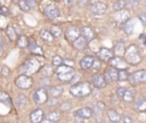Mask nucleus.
I'll return each instance as SVG.
<instances>
[{
	"label": "nucleus",
	"mask_w": 146,
	"mask_h": 123,
	"mask_svg": "<svg viewBox=\"0 0 146 123\" xmlns=\"http://www.w3.org/2000/svg\"><path fill=\"white\" fill-rule=\"evenodd\" d=\"M70 93L73 97L82 98L86 96H89L91 93V88L88 82H79L78 84H74L70 89Z\"/></svg>",
	"instance_id": "nucleus-1"
},
{
	"label": "nucleus",
	"mask_w": 146,
	"mask_h": 123,
	"mask_svg": "<svg viewBox=\"0 0 146 123\" xmlns=\"http://www.w3.org/2000/svg\"><path fill=\"white\" fill-rule=\"evenodd\" d=\"M124 57H125L124 60L127 62V64L129 63L131 65H138L141 62V55L139 54V50L135 44H131L125 49Z\"/></svg>",
	"instance_id": "nucleus-2"
},
{
	"label": "nucleus",
	"mask_w": 146,
	"mask_h": 123,
	"mask_svg": "<svg viewBox=\"0 0 146 123\" xmlns=\"http://www.w3.org/2000/svg\"><path fill=\"white\" fill-rule=\"evenodd\" d=\"M40 66H41V65H40V62H39L38 59H34V58H32V59H27V60L24 63V65L22 66L23 75L30 76V75L36 73V72L39 71Z\"/></svg>",
	"instance_id": "nucleus-3"
},
{
	"label": "nucleus",
	"mask_w": 146,
	"mask_h": 123,
	"mask_svg": "<svg viewBox=\"0 0 146 123\" xmlns=\"http://www.w3.org/2000/svg\"><path fill=\"white\" fill-rule=\"evenodd\" d=\"M107 11V5L104 2H95L90 7V15L95 18H99Z\"/></svg>",
	"instance_id": "nucleus-4"
},
{
	"label": "nucleus",
	"mask_w": 146,
	"mask_h": 123,
	"mask_svg": "<svg viewBox=\"0 0 146 123\" xmlns=\"http://www.w3.org/2000/svg\"><path fill=\"white\" fill-rule=\"evenodd\" d=\"M128 80L131 84H139L146 82V69H139L129 74Z\"/></svg>",
	"instance_id": "nucleus-5"
},
{
	"label": "nucleus",
	"mask_w": 146,
	"mask_h": 123,
	"mask_svg": "<svg viewBox=\"0 0 146 123\" xmlns=\"http://www.w3.org/2000/svg\"><path fill=\"white\" fill-rule=\"evenodd\" d=\"M33 100L35 104L38 105H41V104H44L48 101V92L44 88H40L38 90H35L33 92Z\"/></svg>",
	"instance_id": "nucleus-6"
},
{
	"label": "nucleus",
	"mask_w": 146,
	"mask_h": 123,
	"mask_svg": "<svg viewBox=\"0 0 146 123\" xmlns=\"http://www.w3.org/2000/svg\"><path fill=\"white\" fill-rule=\"evenodd\" d=\"M15 84L18 87V88H21V89H29V88H31L32 87V84H33V81H32V79L30 77V76H26V75H19L16 80H15Z\"/></svg>",
	"instance_id": "nucleus-7"
},
{
	"label": "nucleus",
	"mask_w": 146,
	"mask_h": 123,
	"mask_svg": "<svg viewBox=\"0 0 146 123\" xmlns=\"http://www.w3.org/2000/svg\"><path fill=\"white\" fill-rule=\"evenodd\" d=\"M108 62H110L111 67H113V68H115V69H117V71L125 69V68H127V66H128L127 62H125L122 57H117V56H115V57L111 58Z\"/></svg>",
	"instance_id": "nucleus-8"
},
{
	"label": "nucleus",
	"mask_w": 146,
	"mask_h": 123,
	"mask_svg": "<svg viewBox=\"0 0 146 123\" xmlns=\"http://www.w3.org/2000/svg\"><path fill=\"white\" fill-rule=\"evenodd\" d=\"M65 36H66V39L68 40V41H71V42H73V41H75L79 36H80V28H78L76 26H68L67 28H66V31H65Z\"/></svg>",
	"instance_id": "nucleus-9"
},
{
	"label": "nucleus",
	"mask_w": 146,
	"mask_h": 123,
	"mask_svg": "<svg viewBox=\"0 0 146 123\" xmlns=\"http://www.w3.org/2000/svg\"><path fill=\"white\" fill-rule=\"evenodd\" d=\"M80 35H81L87 42H91V41L95 39L96 33H95V31H94L91 27H89V26H83V27L80 30Z\"/></svg>",
	"instance_id": "nucleus-10"
},
{
	"label": "nucleus",
	"mask_w": 146,
	"mask_h": 123,
	"mask_svg": "<svg viewBox=\"0 0 146 123\" xmlns=\"http://www.w3.org/2000/svg\"><path fill=\"white\" fill-rule=\"evenodd\" d=\"M129 17H130V14L127 9H122L113 14V19L117 23H125L127 20H129Z\"/></svg>",
	"instance_id": "nucleus-11"
},
{
	"label": "nucleus",
	"mask_w": 146,
	"mask_h": 123,
	"mask_svg": "<svg viewBox=\"0 0 146 123\" xmlns=\"http://www.w3.org/2000/svg\"><path fill=\"white\" fill-rule=\"evenodd\" d=\"M103 76H104L106 83L107 82H115V81H117V69H115L113 67H108L105 71Z\"/></svg>",
	"instance_id": "nucleus-12"
},
{
	"label": "nucleus",
	"mask_w": 146,
	"mask_h": 123,
	"mask_svg": "<svg viewBox=\"0 0 146 123\" xmlns=\"http://www.w3.org/2000/svg\"><path fill=\"white\" fill-rule=\"evenodd\" d=\"M44 15L50 19H55L59 16V9L55 5H49L44 8Z\"/></svg>",
	"instance_id": "nucleus-13"
},
{
	"label": "nucleus",
	"mask_w": 146,
	"mask_h": 123,
	"mask_svg": "<svg viewBox=\"0 0 146 123\" xmlns=\"http://www.w3.org/2000/svg\"><path fill=\"white\" fill-rule=\"evenodd\" d=\"M74 115L76 117H80V118H83V120H88L92 116V109H90L89 107H82V108H79L75 110Z\"/></svg>",
	"instance_id": "nucleus-14"
},
{
	"label": "nucleus",
	"mask_w": 146,
	"mask_h": 123,
	"mask_svg": "<svg viewBox=\"0 0 146 123\" xmlns=\"http://www.w3.org/2000/svg\"><path fill=\"white\" fill-rule=\"evenodd\" d=\"M97 56H98V58H99L100 60H103V62H108L111 58L114 57V54H113L110 49H107V48H100V49L98 50V52H97Z\"/></svg>",
	"instance_id": "nucleus-15"
},
{
	"label": "nucleus",
	"mask_w": 146,
	"mask_h": 123,
	"mask_svg": "<svg viewBox=\"0 0 146 123\" xmlns=\"http://www.w3.org/2000/svg\"><path fill=\"white\" fill-rule=\"evenodd\" d=\"M91 83L96 87V88H99V89H102V88H105L106 87V81H105V79H104V76H103V74H95L92 77H91Z\"/></svg>",
	"instance_id": "nucleus-16"
},
{
	"label": "nucleus",
	"mask_w": 146,
	"mask_h": 123,
	"mask_svg": "<svg viewBox=\"0 0 146 123\" xmlns=\"http://www.w3.org/2000/svg\"><path fill=\"white\" fill-rule=\"evenodd\" d=\"M43 110L38 108L35 110H33L31 114H30V121L32 123H41L43 121Z\"/></svg>",
	"instance_id": "nucleus-17"
},
{
	"label": "nucleus",
	"mask_w": 146,
	"mask_h": 123,
	"mask_svg": "<svg viewBox=\"0 0 146 123\" xmlns=\"http://www.w3.org/2000/svg\"><path fill=\"white\" fill-rule=\"evenodd\" d=\"M94 60L95 58L92 56H84L81 60H80V66L83 68V69H89V68H92V64H94Z\"/></svg>",
	"instance_id": "nucleus-18"
},
{
	"label": "nucleus",
	"mask_w": 146,
	"mask_h": 123,
	"mask_svg": "<svg viewBox=\"0 0 146 123\" xmlns=\"http://www.w3.org/2000/svg\"><path fill=\"white\" fill-rule=\"evenodd\" d=\"M133 109L137 112H146V99L137 98L133 101Z\"/></svg>",
	"instance_id": "nucleus-19"
},
{
	"label": "nucleus",
	"mask_w": 146,
	"mask_h": 123,
	"mask_svg": "<svg viewBox=\"0 0 146 123\" xmlns=\"http://www.w3.org/2000/svg\"><path fill=\"white\" fill-rule=\"evenodd\" d=\"M27 47L30 49V51L32 54H35V55H43V51L42 49L33 41V40H27Z\"/></svg>",
	"instance_id": "nucleus-20"
},
{
	"label": "nucleus",
	"mask_w": 146,
	"mask_h": 123,
	"mask_svg": "<svg viewBox=\"0 0 146 123\" xmlns=\"http://www.w3.org/2000/svg\"><path fill=\"white\" fill-rule=\"evenodd\" d=\"M60 118V114L59 112H50L47 116H46V121H42L41 123H55Z\"/></svg>",
	"instance_id": "nucleus-21"
},
{
	"label": "nucleus",
	"mask_w": 146,
	"mask_h": 123,
	"mask_svg": "<svg viewBox=\"0 0 146 123\" xmlns=\"http://www.w3.org/2000/svg\"><path fill=\"white\" fill-rule=\"evenodd\" d=\"M87 41L80 35L75 41H73L72 42V46H73V48H75V49H78V50H83L86 47H87Z\"/></svg>",
	"instance_id": "nucleus-22"
},
{
	"label": "nucleus",
	"mask_w": 146,
	"mask_h": 123,
	"mask_svg": "<svg viewBox=\"0 0 146 123\" xmlns=\"http://www.w3.org/2000/svg\"><path fill=\"white\" fill-rule=\"evenodd\" d=\"M122 98H123L124 101L131 102V101L133 100V98H135V90H133V88H127Z\"/></svg>",
	"instance_id": "nucleus-23"
},
{
	"label": "nucleus",
	"mask_w": 146,
	"mask_h": 123,
	"mask_svg": "<svg viewBox=\"0 0 146 123\" xmlns=\"http://www.w3.org/2000/svg\"><path fill=\"white\" fill-rule=\"evenodd\" d=\"M49 93H50V96H51V97L57 98V97H59V96L63 93V88H62V87H59V85L50 87V89H49Z\"/></svg>",
	"instance_id": "nucleus-24"
},
{
	"label": "nucleus",
	"mask_w": 146,
	"mask_h": 123,
	"mask_svg": "<svg viewBox=\"0 0 146 123\" xmlns=\"http://www.w3.org/2000/svg\"><path fill=\"white\" fill-rule=\"evenodd\" d=\"M107 116H108V118H110V121H111L112 123H116V122H119L120 118H121L120 114H119L117 112L113 110V109H108V110H107Z\"/></svg>",
	"instance_id": "nucleus-25"
},
{
	"label": "nucleus",
	"mask_w": 146,
	"mask_h": 123,
	"mask_svg": "<svg viewBox=\"0 0 146 123\" xmlns=\"http://www.w3.org/2000/svg\"><path fill=\"white\" fill-rule=\"evenodd\" d=\"M74 69H72V71H70V72H67V73H64V74H60V75H57L58 76V79L62 81V82H70L71 80H72V77L74 76Z\"/></svg>",
	"instance_id": "nucleus-26"
},
{
	"label": "nucleus",
	"mask_w": 146,
	"mask_h": 123,
	"mask_svg": "<svg viewBox=\"0 0 146 123\" xmlns=\"http://www.w3.org/2000/svg\"><path fill=\"white\" fill-rule=\"evenodd\" d=\"M124 51H125V48H124L123 42H117V43L115 44V47H114V54H115L117 57H120L121 55L124 54Z\"/></svg>",
	"instance_id": "nucleus-27"
},
{
	"label": "nucleus",
	"mask_w": 146,
	"mask_h": 123,
	"mask_svg": "<svg viewBox=\"0 0 146 123\" xmlns=\"http://www.w3.org/2000/svg\"><path fill=\"white\" fill-rule=\"evenodd\" d=\"M122 30L127 33V34H131L133 32V23L132 20H127L125 23H123V26H122Z\"/></svg>",
	"instance_id": "nucleus-28"
},
{
	"label": "nucleus",
	"mask_w": 146,
	"mask_h": 123,
	"mask_svg": "<svg viewBox=\"0 0 146 123\" xmlns=\"http://www.w3.org/2000/svg\"><path fill=\"white\" fill-rule=\"evenodd\" d=\"M6 34L8 35V38H9L11 41L17 40V34H16V31H15V28H14L13 26H7V28H6Z\"/></svg>",
	"instance_id": "nucleus-29"
},
{
	"label": "nucleus",
	"mask_w": 146,
	"mask_h": 123,
	"mask_svg": "<svg viewBox=\"0 0 146 123\" xmlns=\"http://www.w3.org/2000/svg\"><path fill=\"white\" fill-rule=\"evenodd\" d=\"M50 34L52 35V38H57V36H60L62 35V28L58 26V25H52L51 27H50Z\"/></svg>",
	"instance_id": "nucleus-30"
},
{
	"label": "nucleus",
	"mask_w": 146,
	"mask_h": 123,
	"mask_svg": "<svg viewBox=\"0 0 146 123\" xmlns=\"http://www.w3.org/2000/svg\"><path fill=\"white\" fill-rule=\"evenodd\" d=\"M40 36H41L46 42H51V41L54 40L52 35H51L50 32L47 31V30H41V31H40Z\"/></svg>",
	"instance_id": "nucleus-31"
},
{
	"label": "nucleus",
	"mask_w": 146,
	"mask_h": 123,
	"mask_svg": "<svg viewBox=\"0 0 146 123\" xmlns=\"http://www.w3.org/2000/svg\"><path fill=\"white\" fill-rule=\"evenodd\" d=\"M0 102L6 104V105H10V104H11V99H10V97L8 96L7 92L0 91Z\"/></svg>",
	"instance_id": "nucleus-32"
},
{
	"label": "nucleus",
	"mask_w": 146,
	"mask_h": 123,
	"mask_svg": "<svg viewBox=\"0 0 146 123\" xmlns=\"http://www.w3.org/2000/svg\"><path fill=\"white\" fill-rule=\"evenodd\" d=\"M17 46H18V48H26L27 47V38L24 35H21L17 39Z\"/></svg>",
	"instance_id": "nucleus-33"
},
{
	"label": "nucleus",
	"mask_w": 146,
	"mask_h": 123,
	"mask_svg": "<svg viewBox=\"0 0 146 123\" xmlns=\"http://www.w3.org/2000/svg\"><path fill=\"white\" fill-rule=\"evenodd\" d=\"M72 69H73V68H71V67H67V66H65V65H62V66L57 67L56 74H57V75H60V74L67 73V72H70V71H72Z\"/></svg>",
	"instance_id": "nucleus-34"
},
{
	"label": "nucleus",
	"mask_w": 146,
	"mask_h": 123,
	"mask_svg": "<svg viewBox=\"0 0 146 123\" xmlns=\"http://www.w3.org/2000/svg\"><path fill=\"white\" fill-rule=\"evenodd\" d=\"M124 6H125V1H114V3H113V8H114V10L115 11H119V10H122L123 8H124Z\"/></svg>",
	"instance_id": "nucleus-35"
},
{
	"label": "nucleus",
	"mask_w": 146,
	"mask_h": 123,
	"mask_svg": "<svg viewBox=\"0 0 146 123\" xmlns=\"http://www.w3.org/2000/svg\"><path fill=\"white\" fill-rule=\"evenodd\" d=\"M52 65L56 66V67L62 66V65H63V58H62L60 56H58V55L54 56V57H52Z\"/></svg>",
	"instance_id": "nucleus-36"
},
{
	"label": "nucleus",
	"mask_w": 146,
	"mask_h": 123,
	"mask_svg": "<svg viewBox=\"0 0 146 123\" xmlns=\"http://www.w3.org/2000/svg\"><path fill=\"white\" fill-rule=\"evenodd\" d=\"M117 80L119 81H125V80H128V73H127L125 69L117 71Z\"/></svg>",
	"instance_id": "nucleus-37"
},
{
	"label": "nucleus",
	"mask_w": 146,
	"mask_h": 123,
	"mask_svg": "<svg viewBox=\"0 0 146 123\" xmlns=\"http://www.w3.org/2000/svg\"><path fill=\"white\" fill-rule=\"evenodd\" d=\"M138 5H139V2H138L137 0H129V1H125V6H127V8H129V9H136V8L138 7Z\"/></svg>",
	"instance_id": "nucleus-38"
},
{
	"label": "nucleus",
	"mask_w": 146,
	"mask_h": 123,
	"mask_svg": "<svg viewBox=\"0 0 146 123\" xmlns=\"http://www.w3.org/2000/svg\"><path fill=\"white\" fill-rule=\"evenodd\" d=\"M52 72H54V69H52V66H50V65H46V66H43V68H42V74H43V76H49Z\"/></svg>",
	"instance_id": "nucleus-39"
},
{
	"label": "nucleus",
	"mask_w": 146,
	"mask_h": 123,
	"mask_svg": "<svg viewBox=\"0 0 146 123\" xmlns=\"http://www.w3.org/2000/svg\"><path fill=\"white\" fill-rule=\"evenodd\" d=\"M18 6H19L21 10H23V11H29V10H30V7H29V5L26 3V0H21V1H18Z\"/></svg>",
	"instance_id": "nucleus-40"
},
{
	"label": "nucleus",
	"mask_w": 146,
	"mask_h": 123,
	"mask_svg": "<svg viewBox=\"0 0 146 123\" xmlns=\"http://www.w3.org/2000/svg\"><path fill=\"white\" fill-rule=\"evenodd\" d=\"M17 102H18V106L19 107H24L26 105V97L23 96V95H19L18 96V99H17Z\"/></svg>",
	"instance_id": "nucleus-41"
},
{
	"label": "nucleus",
	"mask_w": 146,
	"mask_h": 123,
	"mask_svg": "<svg viewBox=\"0 0 146 123\" xmlns=\"http://www.w3.org/2000/svg\"><path fill=\"white\" fill-rule=\"evenodd\" d=\"M59 108H60V110H63V112L65 110V112H66V110H68V109L71 108V104H68V102H64V104L60 105Z\"/></svg>",
	"instance_id": "nucleus-42"
},
{
	"label": "nucleus",
	"mask_w": 146,
	"mask_h": 123,
	"mask_svg": "<svg viewBox=\"0 0 146 123\" xmlns=\"http://www.w3.org/2000/svg\"><path fill=\"white\" fill-rule=\"evenodd\" d=\"M138 17H139L140 22H141L144 25H146V11H144V13H140Z\"/></svg>",
	"instance_id": "nucleus-43"
},
{
	"label": "nucleus",
	"mask_w": 146,
	"mask_h": 123,
	"mask_svg": "<svg viewBox=\"0 0 146 123\" xmlns=\"http://www.w3.org/2000/svg\"><path fill=\"white\" fill-rule=\"evenodd\" d=\"M121 120H122V123H133L129 115H123V116L121 117Z\"/></svg>",
	"instance_id": "nucleus-44"
},
{
	"label": "nucleus",
	"mask_w": 146,
	"mask_h": 123,
	"mask_svg": "<svg viewBox=\"0 0 146 123\" xmlns=\"http://www.w3.org/2000/svg\"><path fill=\"white\" fill-rule=\"evenodd\" d=\"M79 81H80V76H79V75H76V74H74V76L72 77V80H71L70 82L72 83V85H74V84H78V83H79Z\"/></svg>",
	"instance_id": "nucleus-45"
},
{
	"label": "nucleus",
	"mask_w": 146,
	"mask_h": 123,
	"mask_svg": "<svg viewBox=\"0 0 146 123\" xmlns=\"http://www.w3.org/2000/svg\"><path fill=\"white\" fill-rule=\"evenodd\" d=\"M0 15H3V16H8L9 15V10L7 7H0Z\"/></svg>",
	"instance_id": "nucleus-46"
},
{
	"label": "nucleus",
	"mask_w": 146,
	"mask_h": 123,
	"mask_svg": "<svg viewBox=\"0 0 146 123\" xmlns=\"http://www.w3.org/2000/svg\"><path fill=\"white\" fill-rule=\"evenodd\" d=\"M63 64L65 65V66H67V67H71L72 68V66H73V60H71V59H63Z\"/></svg>",
	"instance_id": "nucleus-47"
},
{
	"label": "nucleus",
	"mask_w": 146,
	"mask_h": 123,
	"mask_svg": "<svg viewBox=\"0 0 146 123\" xmlns=\"http://www.w3.org/2000/svg\"><path fill=\"white\" fill-rule=\"evenodd\" d=\"M124 91H125V88H122V87H120V88H117V89H116V95H117L119 97H123V95H124Z\"/></svg>",
	"instance_id": "nucleus-48"
},
{
	"label": "nucleus",
	"mask_w": 146,
	"mask_h": 123,
	"mask_svg": "<svg viewBox=\"0 0 146 123\" xmlns=\"http://www.w3.org/2000/svg\"><path fill=\"white\" fill-rule=\"evenodd\" d=\"M26 3L29 5V7H30V8H32V7H34V6L36 5V2H35V1H33V0H26Z\"/></svg>",
	"instance_id": "nucleus-49"
},
{
	"label": "nucleus",
	"mask_w": 146,
	"mask_h": 123,
	"mask_svg": "<svg viewBox=\"0 0 146 123\" xmlns=\"http://www.w3.org/2000/svg\"><path fill=\"white\" fill-rule=\"evenodd\" d=\"M99 66H100V62L97 60V59H95L94 60V64H92V68H98Z\"/></svg>",
	"instance_id": "nucleus-50"
},
{
	"label": "nucleus",
	"mask_w": 146,
	"mask_h": 123,
	"mask_svg": "<svg viewBox=\"0 0 146 123\" xmlns=\"http://www.w3.org/2000/svg\"><path fill=\"white\" fill-rule=\"evenodd\" d=\"M74 123H86V120L80 118V117H75L74 118Z\"/></svg>",
	"instance_id": "nucleus-51"
},
{
	"label": "nucleus",
	"mask_w": 146,
	"mask_h": 123,
	"mask_svg": "<svg viewBox=\"0 0 146 123\" xmlns=\"http://www.w3.org/2000/svg\"><path fill=\"white\" fill-rule=\"evenodd\" d=\"M3 54V44H2V40H1V36H0V57L2 56Z\"/></svg>",
	"instance_id": "nucleus-52"
},
{
	"label": "nucleus",
	"mask_w": 146,
	"mask_h": 123,
	"mask_svg": "<svg viewBox=\"0 0 146 123\" xmlns=\"http://www.w3.org/2000/svg\"><path fill=\"white\" fill-rule=\"evenodd\" d=\"M41 81H43V82H42L43 85H49V80H48V79H42Z\"/></svg>",
	"instance_id": "nucleus-53"
},
{
	"label": "nucleus",
	"mask_w": 146,
	"mask_h": 123,
	"mask_svg": "<svg viewBox=\"0 0 146 123\" xmlns=\"http://www.w3.org/2000/svg\"><path fill=\"white\" fill-rule=\"evenodd\" d=\"M78 3H79V5H81V6H84V5H87V3H88V1H78Z\"/></svg>",
	"instance_id": "nucleus-54"
},
{
	"label": "nucleus",
	"mask_w": 146,
	"mask_h": 123,
	"mask_svg": "<svg viewBox=\"0 0 146 123\" xmlns=\"http://www.w3.org/2000/svg\"><path fill=\"white\" fill-rule=\"evenodd\" d=\"M144 35V40H145V43H146V34H143Z\"/></svg>",
	"instance_id": "nucleus-55"
},
{
	"label": "nucleus",
	"mask_w": 146,
	"mask_h": 123,
	"mask_svg": "<svg viewBox=\"0 0 146 123\" xmlns=\"http://www.w3.org/2000/svg\"><path fill=\"white\" fill-rule=\"evenodd\" d=\"M145 5H146V1H145Z\"/></svg>",
	"instance_id": "nucleus-56"
}]
</instances>
